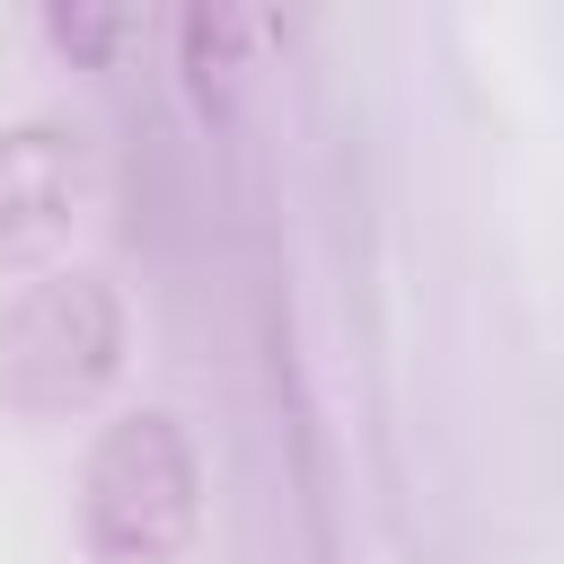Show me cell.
I'll list each match as a JSON object with an SVG mask.
<instances>
[{"instance_id": "1", "label": "cell", "mask_w": 564, "mask_h": 564, "mask_svg": "<svg viewBox=\"0 0 564 564\" xmlns=\"http://www.w3.org/2000/svg\"><path fill=\"white\" fill-rule=\"evenodd\" d=\"M132 352V308L97 264H53L0 300V414L79 423L106 405Z\"/></svg>"}, {"instance_id": "2", "label": "cell", "mask_w": 564, "mask_h": 564, "mask_svg": "<svg viewBox=\"0 0 564 564\" xmlns=\"http://www.w3.org/2000/svg\"><path fill=\"white\" fill-rule=\"evenodd\" d=\"M203 538V449L167 405H123L79 458L88 564H185Z\"/></svg>"}, {"instance_id": "3", "label": "cell", "mask_w": 564, "mask_h": 564, "mask_svg": "<svg viewBox=\"0 0 564 564\" xmlns=\"http://www.w3.org/2000/svg\"><path fill=\"white\" fill-rule=\"evenodd\" d=\"M97 212V150L62 115L0 123V282H35Z\"/></svg>"}, {"instance_id": "4", "label": "cell", "mask_w": 564, "mask_h": 564, "mask_svg": "<svg viewBox=\"0 0 564 564\" xmlns=\"http://www.w3.org/2000/svg\"><path fill=\"white\" fill-rule=\"evenodd\" d=\"M167 35H176V70H185L194 106L229 115L247 70H256V53L273 44V18H256V9H185V18H167Z\"/></svg>"}, {"instance_id": "5", "label": "cell", "mask_w": 564, "mask_h": 564, "mask_svg": "<svg viewBox=\"0 0 564 564\" xmlns=\"http://www.w3.org/2000/svg\"><path fill=\"white\" fill-rule=\"evenodd\" d=\"M44 35H53L70 62H88V70H123V62L150 44V18H141V9H88V0H62V9H44Z\"/></svg>"}]
</instances>
